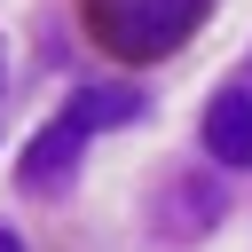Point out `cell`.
<instances>
[{
	"label": "cell",
	"instance_id": "cell-1",
	"mask_svg": "<svg viewBox=\"0 0 252 252\" xmlns=\"http://www.w3.org/2000/svg\"><path fill=\"white\" fill-rule=\"evenodd\" d=\"M205 8H213V0H79L87 39H94L102 55H118V63H158V55H173V47L205 24Z\"/></svg>",
	"mask_w": 252,
	"mask_h": 252
},
{
	"label": "cell",
	"instance_id": "cell-2",
	"mask_svg": "<svg viewBox=\"0 0 252 252\" xmlns=\"http://www.w3.org/2000/svg\"><path fill=\"white\" fill-rule=\"evenodd\" d=\"M79 158H87V134L55 110L39 134H32V150H24V165H16V181L32 189V197H55V189H71L79 181Z\"/></svg>",
	"mask_w": 252,
	"mask_h": 252
},
{
	"label": "cell",
	"instance_id": "cell-3",
	"mask_svg": "<svg viewBox=\"0 0 252 252\" xmlns=\"http://www.w3.org/2000/svg\"><path fill=\"white\" fill-rule=\"evenodd\" d=\"M220 213H228V197H220V181H205V173H173L150 220H158V236H173V244H189V236H205V228H220Z\"/></svg>",
	"mask_w": 252,
	"mask_h": 252
},
{
	"label": "cell",
	"instance_id": "cell-4",
	"mask_svg": "<svg viewBox=\"0 0 252 252\" xmlns=\"http://www.w3.org/2000/svg\"><path fill=\"white\" fill-rule=\"evenodd\" d=\"M205 150L213 165H252V87H220L205 102Z\"/></svg>",
	"mask_w": 252,
	"mask_h": 252
},
{
	"label": "cell",
	"instance_id": "cell-5",
	"mask_svg": "<svg viewBox=\"0 0 252 252\" xmlns=\"http://www.w3.org/2000/svg\"><path fill=\"white\" fill-rule=\"evenodd\" d=\"M63 118H71L79 134H102V126H134V118H142V94H134V87H110V79H94V87H79V94L63 102Z\"/></svg>",
	"mask_w": 252,
	"mask_h": 252
},
{
	"label": "cell",
	"instance_id": "cell-6",
	"mask_svg": "<svg viewBox=\"0 0 252 252\" xmlns=\"http://www.w3.org/2000/svg\"><path fill=\"white\" fill-rule=\"evenodd\" d=\"M0 252H24V244H16V236H8V228H0Z\"/></svg>",
	"mask_w": 252,
	"mask_h": 252
}]
</instances>
